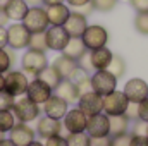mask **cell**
Returning a JSON list of instances; mask_svg holds the SVG:
<instances>
[{"mask_svg":"<svg viewBox=\"0 0 148 146\" xmlns=\"http://www.w3.org/2000/svg\"><path fill=\"white\" fill-rule=\"evenodd\" d=\"M28 146H45L43 143H40V141H33L31 145H28Z\"/></svg>","mask_w":148,"mask_h":146,"instance_id":"f5cc1de1","label":"cell"},{"mask_svg":"<svg viewBox=\"0 0 148 146\" xmlns=\"http://www.w3.org/2000/svg\"><path fill=\"white\" fill-rule=\"evenodd\" d=\"M76 10H77V12H81L83 16H88V14H91L95 9H93V5H91V2H90V3H86V5H83V7H77Z\"/></svg>","mask_w":148,"mask_h":146,"instance_id":"bcb514c9","label":"cell"},{"mask_svg":"<svg viewBox=\"0 0 148 146\" xmlns=\"http://www.w3.org/2000/svg\"><path fill=\"white\" fill-rule=\"evenodd\" d=\"M129 143H131V134H127V132L110 138V146H129Z\"/></svg>","mask_w":148,"mask_h":146,"instance_id":"d590c367","label":"cell"},{"mask_svg":"<svg viewBox=\"0 0 148 146\" xmlns=\"http://www.w3.org/2000/svg\"><path fill=\"white\" fill-rule=\"evenodd\" d=\"M129 3L136 12H148V0H129Z\"/></svg>","mask_w":148,"mask_h":146,"instance_id":"ab89813d","label":"cell"},{"mask_svg":"<svg viewBox=\"0 0 148 146\" xmlns=\"http://www.w3.org/2000/svg\"><path fill=\"white\" fill-rule=\"evenodd\" d=\"M77 108L81 110L86 117L102 113V112H103V96H100V95L95 93V91H88V93H84V95L79 96V100H77Z\"/></svg>","mask_w":148,"mask_h":146,"instance_id":"7c38bea8","label":"cell"},{"mask_svg":"<svg viewBox=\"0 0 148 146\" xmlns=\"http://www.w3.org/2000/svg\"><path fill=\"white\" fill-rule=\"evenodd\" d=\"M36 77H38V79H41L43 83H47L52 89H55V88L59 86V83L62 81V76L59 74V71H57L53 65H47L41 72L38 74Z\"/></svg>","mask_w":148,"mask_h":146,"instance_id":"484cf974","label":"cell"},{"mask_svg":"<svg viewBox=\"0 0 148 146\" xmlns=\"http://www.w3.org/2000/svg\"><path fill=\"white\" fill-rule=\"evenodd\" d=\"M62 127L73 134V132H86V124H88V117L81 112L79 108H71L67 110V113L62 119Z\"/></svg>","mask_w":148,"mask_h":146,"instance_id":"2e32d148","label":"cell"},{"mask_svg":"<svg viewBox=\"0 0 148 146\" xmlns=\"http://www.w3.org/2000/svg\"><path fill=\"white\" fill-rule=\"evenodd\" d=\"M47 65H48V59H47V53H45V52L28 48V50L23 53V57H21V71L26 72V74H31V76H35V77H36Z\"/></svg>","mask_w":148,"mask_h":146,"instance_id":"3957f363","label":"cell"},{"mask_svg":"<svg viewBox=\"0 0 148 146\" xmlns=\"http://www.w3.org/2000/svg\"><path fill=\"white\" fill-rule=\"evenodd\" d=\"M16 64V55L12 48H0V74H5Z\"/></svg>","mask_w":148,"mask_h":146,"instance_id":"4316f807","label":"cell"},{"mask_svg":"<svg viewBox=\"0 0 148 146\" xmlns=\"http://www.w3.org/2000/svg\"><path fill=\"white\" fill-rule=\"evenodd\" d=\"M124 115H126L129 120H136V119H138V105H136V103H129ZM138 120H140V119H138Z\"/></svg>","mask_w":148,"mask_h":146,"instance_id":"b9f144b4","label":"cell"},{"mask_svg":"<svg viewBox=\"0 0 148 146\" xmlns=\"http://www.w3.org/2000/svg\"><path fill=\"white\" fill-rule=\"evenodd\" d=\"M0 3H2V0H0Z\"/></svg>","mask_w":148,"mask_h":146,"instance_id":"6f0895ef","label":"cell"},{"mask_svg":"<svg viewBox=\"0 0 148 146\" xmlns=\"http://www.w3.org/2000/svg\"><path fill=\"white\" fill-rule=\"evenodd\" d=\"M81 40H83L86 50H97V48L107 46L109 31L100 24H91V26H88L84 29V33L81 35Z\"/></svg>","mask_w":148,"mask_h":146,"instance_id":"5b68a950","label":"cell"},{"mask_svg":"<svg viewBox=\"0 0 148 146\" xmlns=\"http://www.w3.org/2000/svg\"><path fill=\"white\" fill-rule=\"evenodd\" d=\"M52 95H53V89H52L47 83H43L41 79H38V77H35L33 81H29L28 89H26V96H28L31 102H35L36 105H40V107H41Z\"/></svg>","mask_w":148,"mask_h":146,"instance_id":"5bb4252c","label":"cell"},{"mask_svg":"<svg viewBox=\"0 0 148 146\" xmlns=\"http://www.w3.org/2000/svg\"><path fill=\"white\" fill-rule=\"evenodd\" d=\"M53 95H57L59 98L66 100L67 103H76L79 100V93H77V88L71 79H62L59 83V86L53 89Z\"/></svg>","mask_w":148,"mask_h":146,"instance_id":"603a6c76","label":"cell"},{"mask_svg":"<svg viewBox=\"0 0 148 146\" xmlns=\"http://www.w3.org/2000/svg\"><path fill=\"white\" fill-rule=\"evenodd\" d=\"M134 28L140 35L148 36V12H138L134 17Z\"/></svg>","mask_w":148,"mask_h":146,"instance_id":"1f68e13d","label":"cell"},{"mask_svg":"<svg viewBox=\"0 0 148 146\" xmlns=\"http://www.w3.org/2000/svg\"><path fill=\"white\" fill-rule=\"evenodd\" d=\"M76 84V88H77V93H79V96L81 95H84V93H88V91H93L91 89V79H90V76L86 74V76H83L79 81H76L74 83Z\"/></svg>","mask_w":148,"mask_h":146,"instance_id":"e575fe53","label":"cell"},{"mask_svg":"<svg viewBox=\"0 0 148 146\" xmlns=\"http://www.w3.org/2000/svg\"><path fill=\"white\" fill-rule=\"evenodd\" d=\"M31 33L24 28L23 23H12L7 26V46L12 50H24L29 46Z\"/></svg>","mask_w":148,"mask_h":146,"instance_id":"277c9868","label":"cell"},{"mask_svg":"<svg viewBox=\"0 0 148 146\" xmlns=\"http://www.w3.org/2000/svg\"><path fill=\"white\" fill-rule=\"evenodd\" d=\"M7 23H9V17L3 10V5L0 3V26H7Z\"/></svg>","mask_w":148,"mask_h":146,"instance_id":"c3c4849f","label":"cell"},{"mask_svg":"<svg viewBox=\"0 0 148 146\" xmlns=\"http://www.w3.org/2000/svg\"><path fill=\"white\" fill-rule=\"evenodd\" d=\"M45 10H47V17H48L50 26H64V23L67 21V17L71 14V9L66 3L48 5V7H45Z\"/></svg>","mask_w":148,"mask_h":146,"instance_id":"44dd1931","label":"cell"},{"mask_svg":"<svg viewBox=\"0 0 148 146\" xmlns=\"http://www.w3.org/2000/svg\"><path fill=\"white\" fill-rule=\"evenodd\" d=\"M90 146H110V136H107V138H90Z\"/></svg>","mask_w":148,"mask_h":146,"instance_id":"7bdbcfd3","label":"cell"},{"mask_svg":"<svg viewBox=\"0 0 148 146\" xmlns=\"http://www.w3.org/2000/svg\"><path fill=\"white\" fill-rule=\"evenodd\" d=\"M129 146H148V138L141 134H131V143Z\"/></svg>","mask_w":148,"mask_h":146,"instance_id":"60d3db41","label":"cell"},{"mask_svg":"<svg viewBox=\"0 0 148 146\" xmlns=\"http://www.w3.org/2000/svg\"><path fill=\"white\" fill-rule=\"evenodd\" d=\"M86 52L88 50H86V46H84L81 38H71L69 43L66 45V48L62 50V55H66V57H69L73 60H79Z\"/></svg>","mask_w":148,"mask_h":146,"instance_id":"cb8c5ba5","label":"cell"},{"mask_svg":"<svg viewBox=\"0 0 148 146\" xmlns=\"http://www.w3.org/2000/svg\"><path fill=\"white\" fill-rule=\"evenodd\" d=\"M7 46V26H0V48Z\"/></svg>","mask_w":148,"mask_h":146,"instance_id":"ee69618b","label":"cell"},{"mask_svg":"<svg viewBox=\"0 0 148 146\" xmlns=\"http://www.w3.org/2000/svg\"><path fill=\"white\" fill-rule=\"evenodd\" d=\"M33 2H40V0H33Z\"/></svg>","mask_w":148,"mask_h":146,"instance_id":"9f6ffc18","label":"cell"},{"mask_svg":"<svg viewBox=\"0 0 148 146\" xmlns=\"http://www.w3.org/2000/svg\"><path fill=\"white\" fill-rule=\"evenodd\" d=\"M129 105V100L126 98L124 91H112L110 95L103 96V113L105 115H124Z\"/></svg>","mask_w":148,"mask_h":146,"instance_id":"9c48e42d","label":"cell"},{"mask_svg":"<svg viewBox=\"0 0 148 146\" xmlns=\"http://www.w3.org/2000/svg\"><path fill=\"white\" fill-rule=\"evenodd\" d=\"M145 136L148 138V124H147V132H145Z\"/></svg>","mask_w":148,"mask_h":146,"instance_id":"11a10c76","label":"cell"},{"mask_svg":"<svg viewBox=\"0 0 148 146\" xmlns=\"http://www.w3.org/2000/svg\"><path fill=\"white\" fill-rule=\"evenodd\" d=\"M52 65L59 71V74L62 76V79H71L73 83L79 81L83 76L88 74L77 65V60H73V59H69V57H66V55L57 57Z\"/></svg>","mask_w":148,"mask_h":146,"instance_id":"52a82bcc","label":"cell"},{"mask_svg":"<svg viewBox=\"0 0 148 146\" xmlns=\"http://www.w3.org/2000/svg\"><path fill=\"white\" fill-rule=\"evenodd\" d=\"M91 5H93L95 10L109 12V10H112L117 5V0H91Z\"/></svg>","mask_w":148,"mask_h":146,"instance_id":"d6a6232c","label":"cell"},{"mask_svg":"<svg viewBox=\"0 0 148 146\" xmlns=\"http://www.w3.org/2000/svg\"><path fill=\"white\" fill-rule=\"evenodd\" d=\"M77 65L84 71V72H91L93 71V67H91V60H90V50L77 60Z\"/></svg>","mask_w":148,"mask_h":146,"instance_id":"8d00e7d4","label":"cell"},{"mask_svg":"<svg viewBox=\"0 0 148 146\" xmlns=\"http://www.w3.org/2000/svg\"><path fill=\"white\" fill-rule=\"evenodd\" d=\"M9 139L16 146H28L33 141H36V131L29 127V124L16 122L14 127L9 131Z\"/></svg>","mask_w":148,"mask_h":146,"instance_id":"8fae6325","label":"cell"},{"mask_svg":"<svg viewBox=\"0 0 148 146\" xmlns=\"http://www.w3.org/2000/svg\"><path fill=\"white\" fill-rule=\"evenodd\" d=\"M2 5H3V10L9 21H14V23H21L29 9L28 0H5V3Z\"/></svg>","mask_w":148,"mask_h":146,"instance_id":"ffe728a7","label":"cell"},{"mask_svg":"<svg viewBox=\"0 0 148 146\" xmlns=\"http://www.w3.org/2000/svg\"><path fill=\"white\" fill-rule=\"evenodd\" d=\"M62 122L57 120V119H52V117H38L36 122V134L43 139H48V138H53V136H59L62 132Z\"/></svg>","mask_w":148,"mask_h":146,"instance_id":"e0dca14e","label":"cell"},{"mask_svg":"<svg viewBox=\"0 0 148 146\" xmlns=\"http://www.w3.org/2000/svg\"><path fill=\"white\" fill-rule=\"evenodd\" d=\"M24 24V28L33 35V33H45L47 28L50 26L48 23V17H47V10L45 7H40V5H33L28 9L24 19L21 21Z\"/></svg>","mask_w":148,"mask_h":146,"instance_id":"7a4b0ae2","label":"cell"},{"mask_svg":"<svg viewBox=\"0 0 148 146\" xmlns=\"http://www.w3.org/2000/svg\"><path fill=\"white\" fill-rule=\"evenodd\" d=\"M90 79H91V89L95 93H98L100 96H107V95H110L112 91H115L117 79L107 69L93 72V76H90Z\"/></svg>","mask_w":148,"mask_h":146,"instance_id":"ba28073f","label":"cell"},{"mask_svg":"<svg viewBox=\"0 0 148 146\" xmlns=\"http://www.w3.org/2000/svg\"><path fill=\"white\" fill-rule=\"evenodd\" d=\"M138 119L148 124V98L138 103Z\"/></svg>","mask_w":148,"mask_h":146,"instance_id":"74e56055","label":"cell"},{"mask_svg":"<svg viewBox=\"0 0 148 146\" xmlns=\"http://www.w3.org/2000/svg\"><path fill=\"white\" fill-rule=\"evenodd\" d=\"M112 57H114V53L107 46H102V48H97V50H90V60H91L93 71H105V69H109Z\"/></svg>","mask_w":148,"mask_h":146,"instance_id":"7402d4cb","label":"cell"},{"mask_svg":"<svg viewBox=\"0 0 148 146\" xmlns=\"http://www.w3.org/2000/svg\"><path fill=\"white\" fill-rule=\"evenodd\" d=\"M110 132V124H109V115L105 113H97L88 117L86 124V134L90 138H107Z\"/></svg>","mask_w":148,"mask_h":146,"instance_id":"9a60e30c","label":"cell"},{"mask_svg":"<svg viewBox=\"0 0 148 146\" xmlns=\"http://www.w3.org/2000/svg\"><path fill=\"white\" fill-rule=\"evenodd\" d=\"M67 107H69V103L66 102V100H62V98H59L57 95H52L45 103H43V113L47 115V117H52V119H57V120H62L64 119V115L67 113Z\"/></svg>","mask_w":148,"mask_h":146,"instance_id":"ac0fdd59","label":"cell"},{"mask_svg":"<svg viewBox=\"0 0 148 146\" xmlns=\"http://www.w3.org/2000/svg\"><path fill=\"white\" fill-rule=\"evenodd\" d=\"M109 124H110L109 136L110 138H115V136H121V134H126L127 132L129 119L126 115H112V117H109Z\"/></svg>","mask_w":148,"mask_h":146,"instance_id":"d4e9b609","label":"cell"},{"mask_svg":"<svg viewBox=\"0 0 148 146\" xmlns=\"http://www.w3.org/2000/svg\"><path fill=\"white\" fill-rule=\"evenodd\" d=\"M16 122L17 120H16L12 110H0V132L2 134H9V131L14 127Z\"/></svg>","mask_w":148,"mask_h":146,"instance_id":"83f0119b","label":"cell"},{"mask_svg":"<svg viewBox=\"0 0 148 146\" xmlns=\"http://www.w3.org/2000/svg\"><path fill=\"white\" fill-rule=\"evenodd\" d=\"M14 102H16V96H12L5 89L0 91V110H12Z\"/></svg>","mask_w":148,"mask_h":146,"instance_id":"836d02e7","label":"cell"},{"mask_svg":"<svg viewBox=\"0 0 148 146\" xmlns=\"http://www.w3.org/2000/svg\"><path fill=\"white\" fill-rule=\"evenodd\" d=\"M145 132H147V122L140 120V122L134 126V132H133V134H141V136H145Z\"/></svg>","mask_w":148,"mask_h":146,"instance_id":"f6af8a7d","label":"cell"},{"mask_svg":"<svg viewBox=\"0 0 148 146\" xmlns=\"http://www.w3.org/2000/svg\"><path fill=\"white\" fill-rule=\"evenodd\" d=\"M124 95L129 100V103H141L148 98V83L141 77H133L124 86Z\"/></svg>","mask_w":148,"mask_h":146,"instance_id":"30bf717a","label":"cell"},{"mask_svg":"<svg viewBox=\"0 0 148 146\" xmlns=\"http://www.w3.org/2000/svg\"><path fill=\"white\" fill-rule=\"evenodd\" d=\"M0 146H16V145H14L9 138H5V139H2V141H0Z\"/></svg>","mask_w":148,"mask_h":146,"instance_id":"f907efd6","label":"cell"},{"mask_svg":"<svg viewBox=\"0 0 148 146\" xmlns=\"http://www.w3.org/2000/svg\"><path fill=\"white\" fill-rule=\"evenodd\" d=\"M67 146H90V136L86 132H73L66 138Z\"/></svg>","mask_w":148,"mask_h":146,"instance_id":"f546056e","label":"cell"},{"mask_svg":"<svg viewBox=\"0 0 148 146\" xmlns=\"http://www.w3.org/2000/svg\"><path fill=\"white\" fill-rule=\"evenodd\" d=\"M45 40H47L48 50L62 52L66 48V45L69 43L71 36L67 35V31L64 29V26H48L47 31H45Z\"/></svg>","mask_w":148,"mask_h":146,"instance_id":"4fadbf2b","label":"cell"},{"mask_svg":"<svg viewBox=\"0 0 148 146\" xmlns=\"http://www.w3.org/2000/svg\"><path fill=\"white\" fill-rule=\"evenodd\" d=\"M2 139H5V134H2V132H0V141H2Z\"/></svg>","mask_w":148,"mask_h":146,"instance_id":"db71d44e","label":"cell"},{"mask_svg":"<svg viewBox=\"0 0 148 146\" xmlns=\"http://www.w3.org/2000/svg\"><path fill=\"white\" fill-rule=\"evenodd\" d=\"M67 2V5H71L74 9H77V7H83V5H86V3H90L91 0H66Z\"/></svg>","mask_w":148,"mask_h":146,"instance_id":"7dc6e473","label":"cell"},{"mask_svg":"<svg viewBox=\"0 0 148 146\" xmlns=\"http://www.w3.org/2000/svg\"><path fill=\"white\" fill-rule=\"evenodd\" d=\"M12 113H14V117H16L17 122L29 124V122H33V120H38V117H40V113H41V107L36 105L35 102H31V100L24 95V96L16 98L14 107H12Z\"/></svg>","mask_w":148,"mask_h":146,"instance_id":"6da1fadb","label":"cell"},{"mask_svg":"<svg viewBox=\"0 0 148 146\" xmlns=\"http://www.w3.org/2000/svg\"><path fill=\"white\" fill-rule=\"evenodd\" d=\"M107 71H109L115 79L122 77V76L126 74V62H124V59H122L121 55H115V53H114L112 62H110V65H109V69H107Z\"/></svg>","mask_w":148,"mask_h":146,"instance_id":"f1b7e54d","label":"cell"},{"mask_svg":"<svg viewBox=\"0 0 148 146\" xmlns=\"http://www.w3.org/2000/svg\"><path fill=\"white\" fill-rule=\"evenodd\" d=\"M45 146H67V141H66V138H62L60 134L59 136H53V138H48V139H45Z\"/></svg>","mask_w":148,"mask_h":146,"instance_id":"f35d334b","label":"cell"},{"mask_svg":"<svg viewBox=\"0 0 148 146\" xmlns=\"http://www.w3.org/2000/svg\"><path fill=\"white\" fill-rule=\"evenodd\" d=\"M31 50H40V52H47V40H45V33H33L29 38V46Z\"/></svg>","mask_w":148,"mask_h":146,"instance_id":"4dcf8cb0","label":"cell"},{"mask_svg":"<svg viewBox=\"0 0 148 146\" xmlns=\"http://www.w3.org/2000/svg\"><path fill=\"white\" fill-rule=\"evenodd\" d=\"M3 89H5V76L0 74V91H3Z\"/></svg>","mask_w":148,"mask_h":146,"instance_id":"816d5d0a","label":"cell"},{"mask_svg":"<svg viewBox=\"0 0 148 146\" xmlns=\"http://www.w3.org/2000/svg\"><path fill=\"white\" fill-rule=\"evenodd\" d=\"M88 28V21L86 16H83L81 12L74 10L69 14L67 21L64 23V29L67 31V35L71 38H81V35L84 33V29Z\"/></svg>","mask_w":148,"mask_h":146,"instance_id":"d6986e66","label":"cell"},{"mask_svg":"<svg viewBox=\"0 0 148 146\" xmlns=\"http://www.w3.org/2000/svg\"><path fill=\"white\" fill-rule=\"evenodd\" d=\"M41 2L45 7H48V5H55V3H64L66 0H41Z\"/></svg>","mask_w":148,"mask_h":146,"instance_id":"681fc988","label":"cell"},{"mask_svg":"<svg viewBox=\"0 0 148 146\" xmlns=\"http://www.w3.org/2000/svg\"><path fill=\"white\" fill-rule=\"evenodd\" d=\"M3 76H5V91L7 93H10L16 98L26 95V89H28V84H29L28 74L23 72V71L10 69L9 72H5Z\"/></svg>","mask_w":148,"mask_h":146,"instance_id":"8992f818","label":"cell"}]
</instances>
